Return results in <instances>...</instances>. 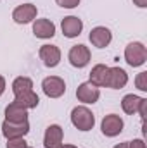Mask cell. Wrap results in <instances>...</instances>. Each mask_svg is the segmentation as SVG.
I'll list each match as a JSON object with an SVG mask.
<instances>
[{"instance_id": "cell-4", "label": "cell", "mask_w": 147, "mask_h": 148, "mask_svg": "<svg viewBox=\"0 0 147 148\" xmlns=\"http://www.w3.org/2000/svg\"><path fill=\"white\" fill-rule=\"evenodd\" d=\"M30 133V122H9L3 121L2 124V134L5 136V140H17V138H24Z\"/></svg>"}, {"instance_id": "cell-9", "label": "cell", "mask_w": 147, "mask_h": 148, "mask_svg": "<svg viewBox=\"0 0 147 148\" xmlns=\"http://www.w3.org/2000/svg\"><path fill=\"white\" fill-rule=\"evenodd\" d=\"M35 17H37V5H33V3H23V5L16 7L12 12V19L17 24H28V23L35 21Z\"/></svg>"}, {"instance_id": "cell-1", "label": "cell", "mask_w": 147, "mask_h": 148, "mask_svg": "<svg viewBox=\"0 0 147 148\" xmlns=\"http://www.w3.org/2000/svg\"><path fill=\"white\" fill-rule=\"evenodd\" d=\"M71 122L80 131H90L95 126V115L92 114L88 107L80 105V107H74L71 112Z\"/></svg>"}, {"instance_id": "cell-6", "label": "cell", "mask_w": 147, "mask_h": 148, "mask_svg": "<svg viewBox=\"0 0 147 148\" xmlns=\"http://www.w3.org/2000/svg\"><path fill=\"white\" fill-rule=\"evenodd\" d=\"M90 50H88V47H85V45H74L71 47V50H69V53H68V59H69V64L73 66V67H78V69H81V67H85L88 62H90Z\"/></svg>"}, {"instance_id": "cell-18", "label": "cell", "mask_w": 147, "mask_h": 148, "mask_svg": "<svg viewBox=\"0 0 147 148\" xmlns=\"http://www.w3.org/2000/svg\"><path fill=\"white\" fill-rule=\"evenodd\" d=\"M140 102H142V98H140V97H137V95H125V97H123V100H121V109H123L125 114L133 115V114H137V112H139Z\"/></svg>"}, {"instance_id": "cell-14", "label": "cell", "mask_w": 147, "mask_h": 148, "mask_svg": "<svg viewBox=\"0 0 147 148\" xmlns=\"http://www.w3.org/2000/svg\"><path fill=\"white\" fill-rule=\"evenodd\" d=\"M33 35L42 40H49L55 35V24L50 19H37L33 23Z\"/></svg>"}, {"instance_id": "cell-2", "label": "cell", "mask_w": 147, "mask_h": 148, "mask_svg": "<svg viewBox=\"0 0 147 148\" xmlns=\"http://www.w3.org/2000/svg\"><path fill=\"white\" fill-rule=\"evenodd\" d=\"M125 60L132 67L144 66L146 60H147V48L144 47V43H140V41L128 43L126 48H125Z\"/></svg>"}, {"instance_id": "cell-3", "label": "cell", "mask_w": 147, "mask_h": 148, "mask_svg": "<svg viewBox=\"0 0 147 148\" xmlns=\"http://www.w3.org/2000/svg\"><path fill=\"white\" fill-rule=\"evenodd\" d=\"M42 90L49 98H59L66 93V83L59 76H49L42 81Z\"/></svg>"}, {"instance_id": "cell-17", "label": "cell", "mask_w": 147, "mask_h": 148, "mask_svg": "<svg viewBox=\"0 0 147 148\" xmlns=\"http://www.w3.org/2000/svg\"><path fill=\"white\" fill-rule=\"evenodd\" d=\"M107 74H109V67H107V66L97 64V66H94L92 71H90V83L95 84L97 88H102V86H106V83H107Z\"/></svg>"}, {"instance_id": "cell-25", "label": "cell", "mask_w": 147, "mask_h": 148, "mask_svg": "<svg viewBox=\"0 0 147 148\" xmlns=\"http://www.w3.org/2000/svg\"><path fill=\"white\" fill-rule=\"evenodd\" d=\"M3 91H5V77L0 76V97L3 95Z\"/></svg>"}, {"instance_id": "cell-29", "label": "cell", "mask_w": 147, "mask_h": 148, "mask_svg": "<svg viewBox=\"0 0 147 148\" xmlns=\"http://www.w3.org/2000/svg\"><path fill=\"white\" fill-rule=\"evenodd\" d=\"M28 148H31V147H28Z\"/></svg>"}, {"instance_id": "cell-15", "label": "cell", "mask_w": 147, "mask_h": 148, "mask_svg": "<svg viewBox=\"0 0 147 148\" xmlns=\"http://www.w3.org/2000/svg\"><path fill=\"white\" fill-rule=\"evenodd\" d=\"M5 121L9 122H26L28 121V110L21 107L19 103L12 102L5 107Z\"/></svg>"}, {"instance_id": "cell-21", "label": "cell", "mask_w": 147, "mask_h": 148, "mask_svg": "<svg viewBox=\"0 0 147 148\" xmlns=\"http://www.w3.org/2000/svg\"><path fill=\"white\" fill-rule=\"evenodd\" d=\"M7 148H28L30 145L24 141V138H17V140H7Z\"/></svg>"}, {"instance_id": "cell-23", "label": "cell", "mask_w": 147, "mask_h": 148, "mask_svg": "<svg viewBox=\"0 0 147 148\" xmlns=\"http://www.w3.org/2000/svg\"><path fill=\"white\" fill-rule=\"evenodd\" d=\"M128 148H146L144 140H133V141H128Z\"/></svg>"}, {"instance_id": "cell-28", "label": "cell", "mask_w": 147, "mask_h": 148, "mask_svg": "<svg viewBox=\"0 0 147 148\" xmlns=\"http://www.w3.org/2000/svg\"><path fill=\"white\" fill-rule=\"evenodd\" d=\"M55 148H78V147H73V145H59V147Z\"/></svg>"}, {"instance_id": "cell-16", "label": "cell", "mask_w": 147, "mask_h": 148, "mask_svg": "<svg viewBox=\"0 0 147 148\" xmlns=\"http://www.w3.org/2000/svg\"><path fill=\"white\" fill-rule=\"evenodd\" d=\"M14 102L19 103L21 107H24L26 110H30V109H37L40 103V98L33 90H30V91H23V93L14 95Z\"/></svg>"}, {"instance_id": "cell-22", "label": "cell", "mask_w": 147, "mask_h": 148, "mask_svg": "<svg viewBox=\"0 0 147 148\" xmlns=\"http://www.w3.org/2000/svg\"><path fill=\"white\" fill-rule=\"evenodd\" d=\"M55 2H57V5H61L64 9H74L80 3V0H55Z\"/></svg>"}, {"instance_id": "cell-11", "label": "cell", "mask_w": 147, "mask_h": 148, "mask_svg": "<svg viewBox=\"0 0 147 148\" xmlns=\"http://www.w3.org/2000/svg\"><path fill=\"white\" fill-rule=\"evenodd\" d=\"M62 138H64L62 127H61L59 124H50V126L45 129L43 147H45V148H55V147H59V145H62Z\"/></svg>"}, {"instance_id": "cell-26", "label": "cell", "mask_w": 147, "mask_h": 148, "mask_svg": "<svg viewBox=\"0 0 147 148\" xmlns=\"http://www.w3.org/2000/svg\"><path fill=\"white\" fill-rule=\"evenodd\" d=\"M133 3H135L137 7H140V9L147 7V0H133Z\"/></svg>"}, {"instance_id": "cell-24", "label": "cell", "mask_w": 147, "mask_h": 148, "mask_svg": "<svg viewBox=\"0 0 147 148\" xmlns=\"http://www.w3.org/2000/svg\"><path fill=\"white\" fill-rule=\"evenodd\" d=\"M146 110H147V98H142V102H140V107H139V114H140L142 121L146 119Z\"/></svg>"}, {"instance_id": "cell-19", "label": "cell", "mask_w": 147, "mask_h": 148, "mask_svg": "<svg viewBox=\"0 0 147 148\" xmlns=\"http://www.w3.org/2000/svg\"><path fill=\"white\" fill-rule=\"evenodd\" d=\"M30 90H33V81L30 77L19 76V77H16L12 81V91H14V95L23 93V91H30Z\"/></svg>"}, {"instance_id": "cell-20", "label": "cell", "mask_w": 147, "mask_h": 148, "mask_svg": "<svg viewBox=\"0 0 147 148\" xmlns=\"http://www.w3.org/2000/svg\"><path fill=\"white\" fill-rule=\"evenodd\" d=\"M135 84H137V88H139L140 91H147V73H146V71L137 76Z\"/></svg>"}, {"instance_id": "cell-12", "label": "cell", "mask_w": 147, "mask_h": 148, "mask_svg": "<svg viewBox=\"0 0 147 148\" xmlns=\"http://www.w3.org/2000/svg\"><path fill=\"white\" fill-rule=\"evenodd\" d=\"M128 83V74L121 67H109V74H107V83L106 88H112V90H121L125 88Z\"/></svg>"}, {"instance_id": "cell-13", "label": "cell", "mask_w": 147, "mask_h": 148, "mask_svg": "<svg viewBox=\"0 0 147 148\" xmlns=\"http://www.w3.org/2000/svg\"><path fill=\"white\" fill-rule=\"evenodd\" d=\"M61 29H62V35L66 38H76V36H80V33L83 29V23L76 16H68V17L62 19Z\"/></svg>"}, {"instance_id": "cell-8", "label": "cell", "mask_w": 147, "mask_h": 148, "mask_svg": "<svg viewBox=\"0 0 147 148\" xmlns=\"http://www.w3.org/2000/svg\"><path fill=\"white\" fill-rule=\"evenodd\" d=\"M38 55L47 67H55L61 62V50L55 45H42L38 50Z\"/></svg>"}, {"instance_id": "cell-5", "label": "cell", "mask_w": 147, "mask_h": 148, "mask_svg": "<svg viewBox=\"0 0 147 148\" xmlns=\"http://www.w3.org/2000/svg\"><path fill=\"white\" fill-rule=\"evenodd\" d=\"M123 126H125L123 119H121L119 115H116V114H109V115H106V117L102 119V122H101L102 134L107 136V138H114V136H118V134L123 131Z\"/></svg>"}, {"instance_id": "cell-10", "label": "cell", "mask_w": 147, "mask_h": 148, "mask_svg": "<svg viewBox=\"0 0 147 148\" xmlns=\"http://www.w3.org/2000/svg\"><path fill=\"white\" fill-rule=\"evenodd\" d=\"M88 40H90V43H92L94 47H97V48H106L111 43V40H112V33H111V29H107L106 26H97V28H94V29L90 31Z\"/></svg>"}, {"instance_id": "cell-27", "label": "cell", "mask_w": 147, "mask_h": 148, "mask_svg": "<svg viewBox=\"0 0 147 148\" xmlns=\"http://www.w3.org/2000/svg\"><path fill=\"white\" fill-rule=\"evenodd\" d=\"M114 148H128V141H125V143H119V145H116Z\"/></svg>"}, {"instance_id": "cell-7", "label": "cell", "mask_w": 147, "mask_h": 148, "mask_svg": "<svg viewBox=\"0 0 147 148\" xmlns=\"http://www.w3.org/2000/svg\"><path fill=\"white\" fill-rule=\"evenodd\" d=\"M76 98L83 103H95L99 98H101V91L95 84H92L90 81L87 83H81L76 90Z\"/></svg>"}]
</instances>
